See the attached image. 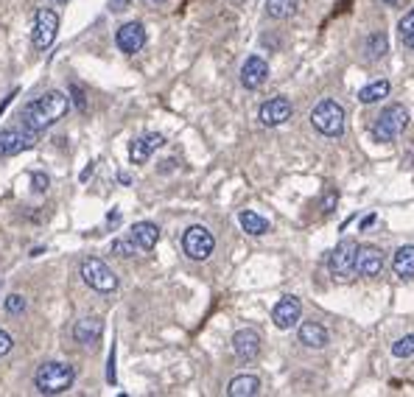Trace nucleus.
<instances>
[{
	"label": "nucleus",
	"instance_id": "nucleus-1",
	"mask_svg": "<svg viewBox=\"0 0 414 397\" xmlns=\"http://www.w3.org/2000/svg\"><path fill=\"white\" fill-rule=\"evenodd\" d=\"M67 109H70V98L59 89H50L23 107L20 121H23V126H28L34 132H45L48 126H53L56 121H62L67 115Z\"/></svg>",
	"mask_w": 414,
	"mask_h": 397
},
{
	"label": "nucleus",
	"instance_id": "nucleus-2",
	"mask_svg": "<svg viewBox=\"0 0 414 397\" xmlns=\"http://www.w3.org/2000/svg\"><path fill=\"white\" fill-rule=\"evenodd\" d=\"M73 381H76V369L62 361H48L34 375V386L40 395H62L73 386Z\"/></svg>",
	"mask_w": 414,
	"mask_h": 397
},
{
	"label": "nucleus",
	"instance_id": "nucleus-3",
	"mask_svg": "<svg viewBox=\"0 0 414 397\" xmlns=\"http://www.w3.org/2000/svg\"><path fill=\"white\" fill-rule=\"evenodd\" d=\"M409 121H412V115H409V109L403 107V104H392V107H386L378 118H375V124H372V140L375 143H392L395 137H401V134L409 129Z\"/></svg>",
	"mask_w": 414,
	"mask_h": 397
},
{
	"label": "nucleus",
	"instance_id": "nucleus-4",
	"mask_svg": "<svg viewBox=\"0 0 414 397\" xmlns=\"http://www.w3.org/2000/svg\"><path fill=\"white\" fill-rule=\"evenodd\" d=\"M344 109L336 104V101H330V98H325L320 101L317 107H314V112H311V124H314V129L325 137H339V134L344 132Z\"/></svg>",
	"mask_w": 414,
	"mask_h": 397
},
{
	"label": "nucleus",
	"instance_id": "nucleus-5",
	"mask_svg": "<svg viewBox=\"0 0 414 397\" xmlns=\"http://www.w3.org/2000/svg\"><path fill=\"white\" fill-rule=\"evenodd\" d=\"M82 280L90 285L92 291H98V294H112L118 288L115 271L104 263L101 258H85L82 261Z\"/></svg>",
	"mask_w": 414,
	"mask_h": 397
},
{
	"label": "nucleus",
	"instance_id": "nucleus-6",
	"mask_svg": "<svg viewBox=\"0 0 414 397\" xmlns=\"http://www.w3.org/2000/svg\"><path fill=\"white\" fill-rule=\"evenodd\" d=\"M183 249L190 261H207L213 255V249H216V238H213V232L207 227L193 224L183 232Z\"/></svg>",
	"mask_w": 414,
	"mask_h": 397
},
{
	"label": "nucleus",
	"instance_id": "nucleus-7",
	"mask_svg": "<svg viewBox=\"0 0 414 397\" xmlns=\"http://www.w3.org/2000/svg\"><path fill=\"white\" fill-rule=\"evenodd\" d=\"M356 255H359V246H356V241H342L333 252H330V258H327V268H330V274L336 277V280H350L353 277V271H356Z\"/></svg>",
	"mask_w": 414,
	"mask_h": 397
},
{
	"label": "nucleus",
	"instance_id": "nucleus-8",
	"mask_svg": "<svg viewBox=\"0 0 414 397\" xmlns=\"http://www.w3.org/2000/svg\"><path fill=\"white\" fill-rule=\"evenodd\" d=\"M37 134L34 129L23 126V129H3L0 132V157H14L26 148H34L37 146Z\"/></svg>",
	"mask_w": 414,
	"mask_h": 397
},
{
	"label": "nucleus",
	"instance_id": "nucleus-9",
	"mask_svg": "<svg viewBox=\"0 0 414 397\" xmlns=\"http://www.w3.org/2000/svg\"><path fill=\"white\" fill-rule=\"evenodd\" d=\"M59 31V14L53 9H40L34 17V48L37 50H48Z\"/></svg>",
	"mask_w": 414,
	"mask_h": 397
},
{
	"label": "nucleus",
	"instance_id": "nucleus-10",
	"mask_svg": "<svg viewBox=\"0 0 414 397\" xmlns=\"http://www.w3.org/2000/svg\"><path fill=\"white\" fill-rule=\"evenodd\" d=\"M291 112H294L291 101L283 98V95H277V98H269V101L261 104V109H258V121H261L266 129H272V126L285 124V121L291 118Z\"/></svg>",
	"mask_w": 414,
	"mask_h": 397
},
{
	"label": "nucleus",
	"instance_id": "nucleus-11",
	"mask_svg": "<svg viewBox=\"0 0 414 397\" xmlns=\"http://www.w3.org/2000/svg\"><path fill=\"white\" fill-rule=\"evenodd\" d=\"M300 316H303V303L297 297H291V294L280 297V303L272 308V322L280 330H291L300 322Z\"/></svg>",
	"mask_w": 414,
	"mask_h": 397
},
{
	"label": "nucleus",
	"instance_id": "nucleus-12",
	"mask_svg": "<svg viewBox=\"0 0 414 397\" xmlns=\"http://www.w3.org/2000/svg\"><path fill=\"white\" fill-rule=\"evenodd\" d=\"M266 79H269V65H266V59H263V56H249V59L244 62V67H241V85L246 89H258L266 85Z\"/></svg>",
	"mask_w": 414,
	"mask_h": 397
},
{
	"label": "nucleus",
	"instance_id": "nucleus-13",
	"mask_svg": "<svg viewBox=\"0 0 414 397\" xmlns=\"http://www.w3.org/2000/svg\"><path fill=\"white\" fill-rule=\"evenodd\" d=\"M104 336V322L98 316H85L73 325V339L76 344H85V347H95Z\"/></svg>",
	"mask_w": 414,
	"mask_h": 397
},
{
	"label": "nucleus",
	"instance_id": "nucleus-14",
	"mask_svg": "<svg viewBox=\"0 0 414 397\" xmlns=\"http://www.w3.org/2000/svg\"><path fill=\"white\" fill-rule=\"evenodd\" d=\"M115 45L124 53H138V50H143V45H146V28H143V23H126V26H121L118 34H115Z\"/></svg>",
	"mask_w": 414,
	"mask_h": 397
},
{
	"label": "nucleus",
	"instance_id": "nucleus-15",
	"mask_svg": "<svg viewBox=\"0 0 414 397\" xmlns=\"http://www.w3.org/2000/svg\"><path fill=\"white\" fill-rule=\"evenodd\" d=\"M165 146V137L157 132L151 134H143V137H138V140H132V146H129V160L135 163V165H143L157 148H163Z\"/></svg>",
	"mask_w": 414,
	"mask_h": 397
},
{
	"label": "nucleus",
	"instance_id": "nucleus-16",
	"mask_svg": "<svg viewBox=\"0 0 414 397\" xmlns=\"http://www.w3.org/2000/svg\"><path fill=\"white\" fill-rule=\"evenodd\" d=\"M381 268H383V252L378 246H359L356 274H361V277H378Z\"/></svg>",
	"mask_w": 414,
	"mask_h": 397
},
{
	"label": "nucleus",
	"instance_id": "nucleus-17",
	"mask_svg": "<svg viewBox=\"0 0 414 397\" xmlns=\"http://www.w3.org/2000/svg\"><path fill=\"white\" fill-rule=\"evenodd\" d=\"M232 350L235 355L241 358V361H255L258 353H261V336L255 333V330H238L235 336H232Z\"/></svg>",
	"mask_w": 414,
	"mask_h": 397
},
{
	"label": "nucleus",
	"instance_id": "nucleus-18",
	"mask_svg": "<svg viewBox=\"0 0 414 397\" xmlns=\"http://www.w3.org/2000/svg\"><path fill=\"white\" fill-rule=\"evenodd\" d=\"M297 339H300V344H305L311 350H322V347H327V342H330L327 330H325L320 322H303L300 330H297Z\"/></svg>",
	"mask_w": 414,
	"mask_h": 397
},
{
	"label": "nucleus",
	"instance_id": "nucleus-19",
	"mask_svg": "<svg viewBox=\"0 0 414 397\" xmlns=\"http://www.w3.org/2000/svg\"><path fill=\"white\" fill-rule=\"evenodd\" d=\"M129 238L138 244L140 252H151V249L157 246V241H160V227L151 224V221H138V224L132 227Z\"/></svg>",
	"mask_w": 414,
	"mask_h": 397
},
{
	"label": "nucleus",
	"instance_id": "nucleus-20",
	"mask_svg": "<svg viewBox=\"0 0 414 397\" xmlns=\"http://www.w3.org/2000/svg\"><path fill=\"white\" fill-rule=\"evenodd\" d=\"M227 395L230 397H255V395H261V381H258L255 375H238V378H232L230 381Z\"/></svg>",
	"mask_w": 414,
	"mask_h": 397
},
{
	"label": "nucleus",
	"instance_id": "nucleus-21",
	"mask_svg": "<svg viewBox=\"0 0 414 397\" xmlns=\"http://www.w3.org/2000/svg\"><path fill=\"white\" fill-rule=\"evenodd\" d=\"M392 268H395L398 277L412 280L414 277V246H401V249L395 252V258H392Z\"/></svg>",
	"mask_w": 414,
	"mask_h": 397
},
{
	"label": "nucleus",
	"instance_id": "nucleus-22",
	"mask_svg": "<svg viewBox=\"0 0 414 397\" xmlns=\"http://www.w3.org/2000/svg\"><path fill=\"white\" fill-rule=\"evenodd\" d=\"M238 221H241V227H244V232H249V235H266L269 232V221L263 219V216H258L255 210H241L238 213Z\"/></svg>",
	"mask_w": 414,
	"mask_h": 397
},
{
	"label": "nucleus",
	"instance_id": "nucleus-23",
	"mask_svg": "<svg viewBox=\"0 0 414 397\" xmlns=\"http://www.w3.org/2000/svg\"><path fill=\"white\" fill-rule=\"evenodd\" d=\"M300 9V0H266V11L272 20H288Z\"/></svg>",
	"mask_w": 414,
	"mask_h": 397
},
{
	"label": "nucleus",
	"instance_id": "nucleus-24",
	"mask_svg": "<svg viewBox=\"0 0 414 397\" xmlns=\"http://www.w3.org/2000/svg\"><path fill=\"white\" fill-rule=\"evenodd\" d=\"M386 53H389V40H386V34H383V31L369 34L367 43H364V56H367V59H383Z\"/></svg>",
	"mask_w": 414,
	"mask_h": 397
},
{
	"label": "nucleus",
	"instance_id": "nucleus-25",
	"mask_svg": "<svg viewBox=\"0 0 414 397\" xmlns=\"http://www.w3.org/2000/svg\"><path fill=\"white\" fill-rule=\"evenodd\" d=\"M389 89H392V85H389L386 79H381V82H372L369 87H364L361 92H359V101H361V104H375V101L386 98V95H389Z\"/></svg>",
	"mask_w": 414,
	"mask_h": 397
},
{
	"label": "nucleus",
	"instance_id": "nucleus-26",
	"mask_svg": "<svg viewBox=\"0 0 414 397\" xmlns=\"http://www.w3.org/2000/svg\"><path fill=\"white\" fill-rule=\"evenodd\" d=\"M138 252V244L132 238H115L112 241V255H118V258H135Z\"/></svg>",
	"mask_w": 414,
	"mask_h": 397
},
{
	"label": "nucleus",
	"instance_id": "nucleus-27",
	"mask_svg": "<svg viewBox=\"0 0 414 397\" xmlns=\"http://www.w3.org/2000/svg\"><path fill=\"white\" fill-rule=\"evenodd\" d=\"M392 355H395V358H409V355H414V333L398 339V342L392 344Z\"/></svg>",
	"mask_w": 414,
	"mask_h": 397
},
{
	"label": "nucleus",
	"instance_id": "nucleus-28",
	"mask_svg": "<svg viewBox=\"0 0 414 397\" xmlns=\"http://www.w3.org/2000/svg\"><path fill=\"white\" fill-rule=\"evenodd\" d=\"M6 310H9L11 316L23 313V310H26V300H23L20 294H9V297H6Z\"/></svg>",
	"mask_w": 414,
	"mask_h": 397
},
{
	"label": "nucleus",
	"instance_id": "nucleus-29",
	"mask_svg": "<svg viewBox=\"0 0 414 397\" xmlns=\"http://www.w3.org/2000/svg\"><path fill=\"white\" fill-rule=\"evenodd\" d=\"M70 98H73L79 112H87V95H85V89L79 87V85H70Z\"/></svg>",
	"mask_w": 414,
	"mask_h": 397
},
{
	"label": "nucleus",
	"instance_id": "nucleus-30",
	"mask_svg": "<svg viewBox=\"0 0 414 397\" xmlns=\"http://www.w3.org/2000/svg\"><path fill=\"white\" fill-rule=\"evenodd\" d=\"M398 31L406 37V34H414V9L409 11V14H403L401 17V23H398Z\"/></svg>",
	"mask_w": 414,
	"mask_h": 397
},
{
	"label": "nucleus",
	"instance_id": "nucleus-31",
	"mask_svg": "<svg viewBox=\"0 0 414 397\" xmlns=\"http://www.w3.org/2000/svg\"><path fill=\"white\" fill-rule=\"evenodd\" d=\"M31 182H34V190H37V193H45L48 187H50V179H48L45 174H40V171L31 174Z\"/></svg>",
	"mask_w": 414,
	"mask_h": 397
},
{
	"label": "nucleus",
	"instance_id": "nucleus-32",
	"mask_svg": "<svg viewBox=\"0 0 414 397\" xmlns=\"http://www.w3.org/2000/svg\"><path fill=\"white\" fill-rule=\"evenodd\" d=\"M336 202H339V193H336V190H330V193H327V199H322V213L325 216H330V213L336 210Z\"/></svg>",
	"mask_w": 414,
	"mask_h": 397
},
{
	"label": "nucleus",
	"instance_id": "nucleus-33",
	"mask_svg": "<svg viewBox=\"0 0 414 397\" xmlns=\"http://www.w3.org/2000/svg\"><path fill=\"white\" fill-rule=\"evenodd\" d=\"M11 347H14V342H11V336L6 333V330H0V358L6 353H11Z\"/></svg>",
	"mask_w": 414,
	"mask_h": 397
},
{
	"label": "nucleus",
	"instance_id": "nucleus-34",
	"mask_svg": "<svg viewBox=\"0 0 414 397\" xmlns=\"http://www.w3.org/2000/svg\"><path fill=\"white\" fill-rule=\"evenodd\" d=\"M107 381L115 384V350L109 353V369H107Z\"/></svg>",
	"mask_w": 414,
	"mask_h": 397
},
{
	"label": "nucleus",
	"instance_id": "nucleus-35",
	"mask_svg": "<svg viewBox=\"0 0 414 397\" xmlns=\"http://www.w3.org/2000/svg\"><path fill=\"white\" fill-rule=\"evenodd\" d=\"M126 3H129V0H112L109 6H112V11H121V6H126Z\"/></svg>",
	"mask_w": 414,
	"mask_h": 397
},
{
	"label": "nucleus",
	"instance_id": "nucleus-36",
	"mask_svg": "<svg viewBox=\"0 0 414 397\" xmlns=\"http://www.w3.org/2000/svg\"><path fill=\"white\" fill-rule=\"evenodd\" d=\"M369 224H375V216H372V213H369L367 219H361V229H367Z\"/></svg>",
	"mask_w": 414,
	"mask_h": 397
},
{
	"label": "nucleus",
	"instance_id": "nucleus-37",
	"mask_svg": "<svg viewBox=\"0 0 414 397\" xmlns=\"http://www.w3.org/2000/svg\"><path fill=\"white\" fill-rule=\"evenodd\" d=\"M403 43H406L409 50H414V34H406V37H403Z\"/></svg>",
	"mask_w": 414,
	"mask_h": 397
},
{
	"label": "nucleus",
	"instance_id": "nucleus-38",
	"mask_svg": "<svg viewBox=\"0 0 414 397\" xmlns=\"http://www.w3.org/2000/svg\"><path fill=\"white\" fill-rule=\"evenodd\" d=\"M148 6H163V3H168V0H146Z\"/></svg>",
	"mask_w": 414,
	"mask_h": 397
},
{
	"label": "nucleus",
	"instance_id": "nucleus-39",
	"mask_svg": "<svg viewBox=\"0 0 414 397\" xmlns=\"http://www.w3.org/2000/svg\"><path fill=\"white\" fill-rule=\"evenodd\" d=\"M383 3H389V6H395V3H398V0H383Z\"/></svg>",
	"mask_w": 414,
	"mask_h": 397
},
{
	"label": "nucleus",
	"instance_id": "nucleus-40",
	"mask_svg": "<svg viewBox=\"0 0 414 397\" xmlns=\"http://www.w3.org/2000/svg\"><path fill=\"white\" fill-rule=\"evenodd\" d=\"M56 3H67V0H56Z\"/></svg>",
	"mask_w": 414,
	"mask_h": 397
}]
</instances>
